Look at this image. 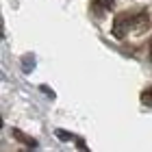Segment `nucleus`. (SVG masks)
Wrapping results in <instances>:
<instances>
[{"label":"nucleus","instance_id":"obj_1","mask_svg":"<svg viewBox=\"0 0 152 152\" xmlns=\"http://www.w3.org/2000/svg\"><path fill=\"white\" fill-rule=\"evenodd\" d=\"M150 31V15L146 9H128L117 13L113 20V37L126 39L128 35H143Z\"/></svg>","mask_w":152,"mask_h":152},{"label":"nucleus","instance_id":"obj_2","mask_svg":"<svg viewBox=\"0 0 152 152\" xmlns=\"http://www.w3.org/2000/svg\"><path fill=\"white\" fill-rule=\"evenodd\" d=\"M113 9H115V0H91V2H89V11H91L96 18H104Z\"/></svg>","mask_w":152,"mask_h":152},{"label":"nucleus","instance_id":"obj_3","mask_svg":"<svg viewBox=\"0 0 152 152\" xmlns=\"http://www.w3.org/2000/svg\"><path fill=\"white\" fill-rule=\"evenodd\" d=\"M11 135H13V139L20 141L22 146H26V148H37V141L33 139V137H28L26 133H22L20 128H13V130H11Z\"/></svg>","mask_w":152,"mask_h":152},{"label":"nucleus","instance_id":"obj_4","mask_svg":"<svg viewBox=\"0 0 152 152\" xmlns=\"http://www.w3.org/2000/svg\"><path fill=\"white\" fill-rule=\"evenodd\" d=\"M54 135H57L61 141H76V135L67 133V130H63V128H57V130H54Z\"/></svg>","mask_w":152,"mask_h":152},{"label":"nucleus","instance_id":"obj_5","mask_svg":"<svg viewBox=\"0 0 152 152\" xmlns=\"http://www.w3.org/2000/svg\"><path fill=\"white\" fill-rule=\"evenodd\" d=\"M22 63H24V72H33V67H35V57L24 54V57H22Z\"/></svg>","mask_w":152,"mask_h":152},{"label":"nucleus","instance_id":"obj_6","mask_svg":"<svg viewBox=\"0 0 152 152\" xmlns=\"http://www.w3.org/2000/svg\"><path fill=\"white\" fill-rule=\"evenodd\" d=\"M139 98H141V102H143V104H146V107H152V87H148V89H143Z\"/></svg>","mask_w":152,"mask_h":152},{"label":"nucleus","instance_id":"obj_7","mask_svg":"<svg viewBox=\"0 0 152 152\" xmlns=\"http://www.w3.org/2000/svg\"><path fill=\"white\" fill-rule=\"evenodd\" d=\"M41 91H44V94H48V96H50V98H54V91H50V89H48V87H41Z\"/></svg>","mask_w":152,"mask_h":152},{"label":"nucleus","instance_id":"obj_8","mask_svg":"<svg viewBox=\"0 0 152 152\" xmlns=\"http://www.w3.org/2000/svg\"><path fill=\"white\" fill-rule=\"evenodd\" d=\"M150 59H152V41H150Z\"/></svg>","mask_w":152,"mask_h":152}]
</instances>
